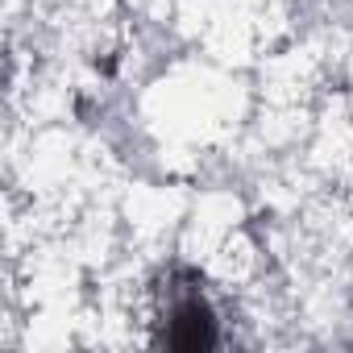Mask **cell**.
Instances as JSON below:
<instances>
[{"instance_id":"obj_1","label":"cell","mask_w":353,"mask_h":353,"mask_svg":"<svg viewBox=\"0 0 353 353\" xmlns=\"http://www.w3.org/2000/svg\"><path fill=\"white\" fill-rule=\"evenodd\" d=\"M162 341L174 345V349H208L216 341V320H212V312L204 307L200 295L179 299V303L170 307V320L162 328Z\"/></svg>"}]
</instances>
